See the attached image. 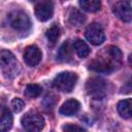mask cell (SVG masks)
I'll use <instances>...</instances> for the list:
<instances>
[{
	"label": "cell",
	"instance_id": "cell-8",
	"mask_svg": "<svg viewBox=\"0 0 132 132\" xmlns=\"http://www.w3.org/2000/svg\"><path fill=\"white\" fill-rule=\"evenodd\" d=\"M113 13L117 18L125 23H130L132 20L131 2L130 1H119L113 5Z\"/></svg>",
	"mask_w": 132,
	"mask_h": 132
},
{
	"label": "cell",
	"instance_id": "cell-23",
	"mask_svg": "<svg viewBox=\"0 0 132 132\" xmlns=\"http://www.w3.org/2000/svg\"><path fill=\"white\" fill-rule=\"evenodd\" d=\"M51 132H55V131H51Z\"/></svg>",
	"mask_w": 132,
	"mask_h": 132
},
{
	"label": "cell",
	"instance_id": "cell-12",
	"mask_svg": "<svg viewBox=\"0 0 132 132\" xmlns=\"http://www.w3.org/2000/svg\"><path fill=\"white\" fill-rule=\"evenodd\" d=\"M79 108H80V103L76 99H69L62 104L59 111L63 116L70 117V116L75 114L79 110Z\"/></svg>",
	"mask_w": 132,
	"mask_h": 132
},
{
	"label": "cell",
	"instance_id": "cell-13",
	"mask_svg": "<svg viewBox=\"0 0 132 132\" xmlns=\"http://www.w3.org/2000/svg\"><path fill=\"white\" fill-rule=\"evenodd\" d=\"M131 106H132V100L130 98L120 101L117 105L119 114L124 119H130L131 118Z\"/></svg>",
	"mask_w": 132,
	"mask_h": 132
},
{
	"label": "cell",
	"instance_id": "cell-17",
	"mask_svg": "<svg viewBox=\"0 0 132 132\" xmlns=\"http://www.w3.org/2000/svg\"><path fill=\"white\" fill-rule=\"evenodd\" d=\"M86 22V16L77 9H72L69 13V23L72 26H81Z\"/></svg>",
	"mask_w": 132,
	"mask_h": 132
},
{
	"label": "cell",
	"instance_id": "cell-20",
	"mask_svg": "<svg viewBox=\"0 0 132 132\" xmlns=\"http://www.w3.org/2000/svg\"><path fill=\"white\" fill-rule=\"evenodd\" d=\"M57 101H58L57 96H55V95H53V94H50V95H47V96L44 98V100H43V106H44L45 108H47V109L53 108V107L56 105Z\"/></svg>",
	"mask_w": 132,
	"mask_h": 132
},
{
	"label": "cell",
	"instance_id": "cell-10",
	"mask_svg": "<svg viewBox=\"0 0 132 132\" xmlns=\"http://www.w3.org/2000/svg\"><path fill=\"white\" fill-rule=\"evenodd\" d=\"M41 51L36 45H29L24 52V61L29 66H36L41 61Z\"/></svg>",
	"mask_w": 132,
	"mask_h": 132
},
{
	"label": "cell",
	"instance_id": "cell-7",
	"mask_svg": "<svg viewBox=\"0 0 132 132\" xmlns=\"http://www.w3.org/2000/svg\"><path fill=\"white\" fill-rule=\"evenodd\" d=\"M113 62L117 63V61L113 60L111 57L108 58V59L107 58L105 59L103 57H96V59L93 60L90 63V69H92V70H94L96 72L108 73V72H111L114 69V63Z\"/></svg>",
	"mask_w": 132,
	"mask_h": 132
},
{
	"label": "cell",
	"instance_id": "cell-19",
	"mask_svg": "<svg viewBox=\"0 0 132 132\" xmlns=\"http://www.w3.org/2000/svg\"><path fill=\"white\" fill-rule=\"evenodd\" d=\"M41 91H42V88L39 86V85H35V84H32V85H28L26 87V90H25V93L28 97H31V98H35V97H38L40 94H41Z\"/></svg>",
	"mask_w": 132,
	"mask_h": 132
},
{
	"label": "cell",
	"instance_id": "cell-4",
	"mask_svg": "<svg viewBox=\"0 0 132 132\" xmlns=\"http://www.w3.org/2000/svg\"><path fill=\"white\" fill-rule=\"evenodd\" d=\"M8 23L18 32L26 33L31 29V21L23 10H13L8 14Z\"/></svg>",
	"mask_w": 132,
	"mask_h": 132
},
{
	"label": "cell",
	"instance_id": "cell-6",
	"mask_svg": "<svg viewBox=\"0 0 132 132\" xmlns=\"http://www.w3.org/2000/svg\"><path fill=\"white\" fill-rule=\"evenodd\" d=\"M86 38L94 45H100L105 40V33L102 26L98 23L90 24L85 31Z\"/></svg>",
	"mask_w": 132,
	"mask_h": 132
},
{
	"label": "cell",
	"instance_id": "cell-22",
	"mask_svg": "<svg viewBox=\"0 0 132 132\" xmlns=\"http://www.w3.org/2000/svg\"><path fill=\"white\" fill-rule=\"evenodd\" d=\"M63 132H87L82 127L74 124H66L63 126Z\"/></svg>",
	"mask_w": 132,
	"mask_h": 132
},
{
	"label": "cell",
	"instance_id": "cell-15",
	"mask_svg": "<svg viewBox=\"0 0 132 132\" xmlns=\"http://www.w3.org/2000/svg\"><path fill=\"white\" fill-rule=\"evenodd\" d=\"M73 48L75 50V53L77 54V56L81 59L88 57L90 55V52H91L89 45L85 41H82L81 39H77V40L74 41Z\"/></svg>",
	"mask_w": 132,
	"mask_h": 132
},
{
	"label": "cell",
	"instance_id": "cell-14",
	"mask_svg": "<svg viewBox=\"0 0 132 132\" xmlns=\"http://www.w3.org/2000/svg\"><path fill=\"white\" fill-rule=\"evenodd\" d=\"M71 55H72V50H71L69 40H67V41H65V42L61 45V47L59 48L57 58H58V60L61 61V62H68V61L71 59Z\"/></svg>",
	"mask_w": 132,
	"mask_h": 132
},
{
	"label": "cell",
	"instance_id": "cell-16",
	"mask_svg": "<svg viewBox=\"0 0 132 132\" xmlns=\"http://www.w3.org/2000/svg\"><path fill=\"white\" fill-rule=\"evenodd\" d=\"M79 6L86 11L95 12L100 10L101 2L98 0H82V1H79Z\"/></svg>",
	"mask_w": 132,
	"mask_h": 132
},
{
	"label": "cell",
	"instance_id": "cell-5",
	"mask_svg": "<svg viewBox=\"0 0 132 132\" xmlns=\"http://www.w3.org/2000/svg\"><path fill=\"white\" fill-rule=\"evenodd\" d=\"M86 90L89 96H91L95 100H100L105 96L106 82L99 76H93L87 80Z\"/></svg>",
	"mask_w": 132,
	"mask_h": 132
},
{
	"label": "cell",
	"instance_id": "cell-9",
	"mask_svg": "<svg viewBox=\"0 0 132 132\" xmlns=\"http://www.w3.org/2000/svg\"><path fill=\"white\" fill-rule=\"evenodd\" d=\"M54 4L52 1H39L35 4V15L41 21L45 22L53 16Z\"/></svg>",
	"mask_w": 132,
	"mask_h": 132
},
{
	"label": "cell",
	"instance_id": "cell-21",
	"mask_svg": "<svg viewBox=\"0 0 132 132\" xmlns=\"http://www.w3.org/2000/svg\"><path fill=\"white\" fill-rule=\"evenodd\" d=\"M25 107V102L20 98H14L11 101V108L14 112H21Z\"/></svg>",
	"mask_w": 132,
	"mask_h": 132
},
{
	"label": "cell",
	"instance_id": "cell-3",
	"mask_svg": "<svg viewBox=\"0 0 132 132\" xmlns=\"http://www.w3.org/2000/svg\"><path fill=\"white\" fill-rule=\"evenodd\" d=\"M22 127L27 132H39L44 127V119L35 110L26 112L21 119Z\"/></svg>",
	"mask_w": 132,
	"mask_h": 132
},
{
	"label": "cell",
	"instance_id": "cell-18",
	"mask_svg": "<svg viewBox=\"0 0 132 132\" xmlns=\"http://www.w3.org/2000/svg\"><path fill=\"white\" fill-rule=\"evenodd\" d=\"M45 35H46V38L48 40V43L51 45H54L60 36V28L58 27V25H53L52 27H50L46 30Z\"/></svg>",
	"mask_w": 132,
	"mask_h": 132
},
{
	"label": "cell",
	"instance_id": "cell-2",
	"mask_svg": "<svg viewBox=\"0 0 132 132\" xmlns=\"http://www.w3.org/2000/svg\"><path fill=\"white\" fill-rule=\"evenodd\" d=\"M77 78L78 77L76 73L71 71H64L56 75L53 80V86L61 92L69 93L74 89Z\"/></svg>",
	"mask_w": 132,
	"mask_h": 132
},
{
	"label": "cell",
	"instance_id": "cell-1",
	"mask_svg": "<svg viewBox=\"0 0 132 132\" xmlns=\"http://www.w3.org/2000/svg\"><path fill=\"white\" fill-rule=\"evenodd\" d=\"M0 68L7 78H12L18 74L19 64L10 51L0 50Z\"/></svg>",
	"mask_w": 132,
	"mask_h": 132
},
{
	"label": "cell",
	"instance_id": "cell-11",
	"mask_svg": "<svg viewBox=\"0 0 132 132\" xmlns=\"http://www.w3.org/2000/svg\"><path fill=\"white\" fill-rule=\"evenodd\" d=\"M12 126V116L7 107L0 105V132L8 131Z\"/></svg>",
	"mask_w": 132,
	"mask_h": 132
}]
</instances>
